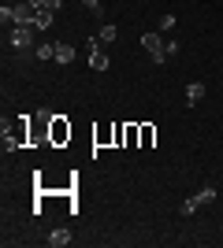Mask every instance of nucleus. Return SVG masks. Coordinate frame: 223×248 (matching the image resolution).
Listing matches in <instances>:
<instances>
[{
  "mask_svg": "<svg viewBox=\"0 0 223 248\" xmlns=\"http://www.w3.org/2000/svg\"><path fill=\"white\" fill-rule=\"evenodd\" d=\"M8 45H11V48H19V52H26L34 45V26H11V30H8Z\"/></svg>",
  "mask_w": 223,
  "mask_h": 248,
  "instance_id": "nucleus-6",
  "label": "nucleus"
},
{
  "mask_svg": "<svg viewBox=\"0 0 223 248\" xmlns=\"http://www.w3.org/2000/svg\"><path fill=\"white\" fill-rule=\"evenodd\" d=\"M86 48H89V67H93V71H108V56L104 52H101V41H97V37H89V45H86Z\"/></svg>",
  "mask_w": 223,
  "mask_h": 248,
  "instance_id": "nucleus-7",
  "label": "nucleus"
},
{
  "mask_svg": "<svg viewBox=\"0 0 223 248\" xmlns=\"http://www.w3.org/2000/svg\"><path fill=\"white\" fill-rule=\"evenodd\" d=\"M216 200V186H205V189H197L193 197H186L182 200V215H193V211H201L205 204H212Z\"/></svg>",
  "mask_w": 223,
  "mask_h": 248,
  "instance_id": "nucleus-2",
  "label": "nucleus"
},
{
  "mask_svg": "<svg viewBox=\"0 0 223 248\" xmlns=\"http://www.w3.org/2000/svg\"><path fill=\"white\" fill-rule=\"evenodd\" d=\"M82 4H86L89 11H101V0H82Z\"/></svg>",
  "mask_w": 223,
  "mask_h": 248,
  "instance_id": "nucleus-18",
  "label": "nucleus"
},
{
  "mask_svg": "<svg viewBox=\"0 0 223 248\" xmlns=\"http://www.w3.org/2000/svg\"><path fill=\"white\" fill-rule=\"evenodd\" d=\"M22 145H30V115H19L15 126L4 123V148L15 152V148H22Z\"/></svg>",
  "mask_w": 223,
  "mask_h": 248,
  "instance_id": "nucleus-1",
  "label": "nucleus"
},
{
  "mask_svg": "<svg viewBox=\"0 0 223 248\" xmlns=\"http://www.w3.org/2000/svg\"><path fill=\"white\" fill-rule=\"evenodd\" d=\"M49 245H52V248L71 245V233H67V230H52V233H49Z\"/></svg>",
  "mask_w": 223,
  "mask_h": 248,
  "instance_id": "nucleus-11",
  "label": "nucleus"
},
{
  "mask_svg": "<svg viewBox=\"0 0 223 248\" xmlns=\"http://www.w3.org/2000/svg\"><path fill=\"white\" fill-rule=\"evenodd\" d=\"M97 41H101V45H112V41H116V26H112V22L101 26V30H97Z\"/></svg>",
  "mask_w": 223,
  "mask_h": 248,
  "instance_id": "nucleus-13",
  "label": "nucleus"
},
{
  "mask_svg": "<svg viewBox=\"0 0 223 248\" xmlns=\"http://www.w3.org/2000/svg\"><path fill=\"white\" fill-rule=\"evenodd\" d=\"M34 4H41V8H49V11H60V4H64V0H34Z\"/></svg>",
  "mask_w": 223,
  "mask_h": 248,
  "instance_id": "nucleus-17",
  "label": "nucleus"
},
{
  "mask_svg": "<svg viewBox=\"0 0 223 248\" xmlns=\"http://www.w3.org/2000/svg\"><path fill=\"white\" fill-rule=\"evenodd\" d=\"M56 56V45H41V48H37V60H52Z\"/></svg>",
  "mask_w": 223,
  "mask_h": 248,
  "instance_id": "nucleus-16",
  "label": "nucleus"
},
{
  "mask_svg": "<svg viewBox=\"0 0 223 248\" xmlns=\"http://www.w3.org/2000/svg\"><path fill=\"white\" fill-rule=\"evenodd\" d=\"M116 130V148H127V123H112Z\"/></svg>",
  "mask_w": 223,
  "mask_h": 248,
  "instance_id": "nucleus-14",
  "label": "nucleus"
},
{
  "mask_svg": "<svg viewBox=\"0 0 223 248\" xmlns=\"http://www.w3.org/2000/svg\"><path fill=\"white\" fill-rule=\"evenodd\" d=\"M71 141V123L64 115H52V126H49V145H67Z\"/></svg>",
  "mask_w": 223,
  "mask_h": 248,
  "instance_id": "nucleus-5",
  "label": "nucleus"
},
{
  "mask_svg": "<svg viewBox=\"0 0 223 248\" xmlns=\"http://www.w3.org/2000/svg\"><path fill=\"white\" fill-rule=\"evenodd\" d=\"M93 145H97V148L116 145V130H112V126H101V130H93Z\"/></svg>",
  "mask_w": 223,
  "mask_h": 248,
  "instance_id": "nucleus-9",
  "label": "nucleus"
},
{
  "mask_svg": "<svg viewBox=\"0 0 223 248\" xmlns=\"http://www.w3.org/2000/svg\"><path fill=\"white\" fill-rule=\"evenodd\" d=\"M201 100H205V85L201 82H190V85H186V104L193 108V104H201Z\"/></svg>",
  "mask_w": 223,
  "mask_h": 248,
  "instance_id": "nucleus-10",
  "label": "nucleus"
},
{
  "mask_svg": "<svg viewBox=\"0 0 223 248\" xmlns=\"http://www.w3.org/2000/svg\"><path fill=\"white\" fill-rule=\"evenodd\" d=\"M71 60H74V48L64 45V41H56V63H71Z\"/></svg>",
  "mask_w": 223,
  "mask_h": 248,
  "instance_id": "nucleus-12",
  "label": "nucleus"
},
{
  "mask_svg": "<svg viewBox=\"0 0 223 248\" xmlns=\"http://www.w3.org/2000/svg\"><path fill=\"white\" fill-rule=\"evenodd\" d=\"M49 126H52V111H37L30 115V145L49 141Z\"/></svg>",
  "mask_w": 223,
  "mask_h": 248,
  "instance_id": "nucleus-3",
  "label": "nucleus"
},
{
  "mask_svg": "<svg viewBox=\"0 0 223 248\" xmlns=\"http://www.w3.org/2000/svg\"><path fill=\"white\" fill-rule=\"evenodd\" d=\"M153 141H156V126L138 123V148H153Z\"/></svg>",
  "mask_w": 223,
  "mask_h": 248,
  "instance_id": "nucleus-8",
  "label": "nucleus"
},
{
  "mask_svg": "<svg viewBox=\"0 0 223 248\" xmlns=\"http://www.w3.org/2000/svg\"><path fill=\"white\" fill-rule=\"evenodd\" d=\"M141 48L156 63H168V41H160V33H141Z\"/></svg>",
  "mask_w": 223,
  "mask_h": 248,
  "instance_id": "nucleus-4",
  "label": "nucleus"
},
{
  "mask_svg": "<svg viewBox=\"0 0 223 248\" xmlns=\"http://www.w3.org/2000/svg\"><path fill=\"white\" fill-rule=\"evenodd\" d=\"M127 148H138V123H127Z\"/></svg>",
  "mask_w": 223,
  "mask_h": 248,
  "instance_id": "nucleus-15",
  "label": "nucleus"
}]
</instances>
